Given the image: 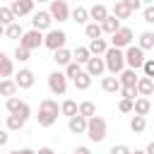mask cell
Wrapping results in <instances>:
<instances>
[{"label":"cell","mask_w":154,"mask_h":154,"mask_svg":"<svg viewBox=\"0 0 154 154\" xmlns=\"http://www.w3.org/2000/svg\"><path fill=\"white\" fill-rule=\"evenodd\" d=\"M58 113H60L58 101H55V99H43V101L38 103V116H36V120H38L41 128H51V125L58 120Z\"/></svg>","instance_id":"1"},{"label":"cell","mask_w":154,"mask_h":154,"mask_svg":"<svg viewBox=\"0 0 154 154\" xmlns=\"http://www.w3.org/2000/svg\"><path fill=\"white\" fill-rule=\"evenodd\" d=\"M103 65H106V72H111V77L120 75L125 70V53L108 46V51L103 53Z\"/></svg>","instance_id":"2"},{"label":"cell","mask_w":154,"mask_h":154,"mask_svg":"<svg viewBox=\"0 0 154 154\" xmlns=\"http://www.w3.org/2000/svg\"><path fill=\"white\" fill-rule=\"evenodd\" d=\"M106 130H108V125H106V120L101 116H94V118L87 120V137L91 142H103L106 140Z\"/></svg>","instance_id":"3"},{"label":"cell","mask_w":154,"mask_h":154,"mask_svg":"<svg viewBox=\"0 0 154 154\" xmlns=\"http://www.w3.org/2000/svg\"><path fill=\"white\" fill-rule=\"evenodd\" d=\"M65 43H67V34H65L63 29H51V31H46V36H43V46L51 48L53 53L60 51V48H65Z\"/></svg>","instance_id":"4"},{"label":"cell","mask_w":154,"mask_h":154,"mask_svg":"<svg viewBox=\"0 0 154 154\" xmlns=\"http://www.w3.org/2000/svg\"><path fill=\"white\" fill-rule=\"evenodd\" d=\"M5 108H7V113H10V116H19L22 120H26V118L31 116V106H29L26 101L17 99V96L7 99V101H5Z\"/></svg>","instance_id":"5"},{"label":"cell","mask_w":154,"mask_h":154,"mask_svg":"<svg viewBox=\"0 0 154 154\" xmlns=\"http://www.w3.org/2000/svg\"><path fill=\"white\" fill-rule=\"evenodd\" d=\"M132 29L130 26H120L113 36H111V48H118V51H125L128 46H132Z\"/></svg>","instance_id":"6"},{"label":"cell","mask_w":154,"mask_h":154,"mask_svg":"<svg viewBox=\"0 0 154 154\" xmlns=\"http://www.w3.org/2000/svg\"><path fill=\"white\" fill-rule=\"evenodd\" d=\"M123 53H125V65H128V70H135V72H137V67H142L144 60H147V58H144V51H140L135 43L128 46Z\"/></svg>","instance_id":"7"},{"label":"cell","mask_w":154,"mask_h":154,"mask_svg":"<svg viewBox=\"0 0 154 154\" xmlns=\"http://www.w3.org/2000/svg\"><path fill=\"white\" fill-rule=\"evenodd\" d=\"M48 89L55 96H65V91H67V77H65V72H60V70L51 72L48 75Z\"/></svg>","instance_id":"8"},{"label":"cell","mask_w":154,"mask_h":154,"mask_svg":"<svg viewBox=\"0 0 154 154\" xmlns=\"http://www.w3.org/2000/svg\"><path fill=\"white\" fill-rule=\"evenodd\" d=\"M48 14L51 19H58V22H67L70 19V5L65 0H53L48 5Z\"/></svg>","instance_id":"9"},{"label":"cell","mask_w":154,"mask_h":154,"mask_svg":"<svg viewBox=\"0 0 154 154\" xmlns=\"http://www.w3.org/2000/svg\"><path fill=\"white\" fill-rule=\"evenodd\" d=\"M19 46H22V48H26V51L41 48V46H43V34H41V31H36V29H29V31H24V36L19 38Z\"/></svg>","instance_id":"10"},{"label":"cell","mask_w":154,"mask_h":154,"mask_svg":"<svg viewBox=\"0 0 154 154\" xmlns=\"http://www.w3.org/2000/svg\"><path fill=\"white\" fill-rule=\"evenodd\" d=\"M31 24H34V29L36 31H51V24H53V19H51V14H48V10H38V12H34V17H31Z\"/></svg>","instance_id":"11"},{"label":"cell","mask_w":154,"mask_h":154,"mask_svg":"<svg viewBox=\"0 0 154 154\" xmlns=\"http://www.w3.org/2000/svg\"><path fill=\"white\" fill-rule=\"evenodd\" d=\"M7 7L12 10L14 19H19V17H24V14H34V2H31V0H12Z\"/></svg>","instance_id":"12"},{"label":"cell","mask_w":154,"mask_h":154,"mask_svg":"<svg viewBox=\"0 0 154 154\" xmlns=\"http://www.w3.org/2000/svg\"><path fill=\"white\" fill-rule=\"evenodd\" d=\"M12 79H14L17 89H31V87H34V82H36V77H34V72H31L29 67H22Z\"/></svg>","instance_id":"13"},{"label":"cell","mask_w":154,"mask_h":154,"mask_svg":"<svg viewBox=\"0 0 154 154\" xmlns=\"http://www.w3.org/2000/svg\"><path fill=\"white\" fill-rule=\"evenodd\" d=\"M84 72L89 75V77H101L103 72H106V65H103V58H89V63L84 65Z\"/></svg>","instance_id":"14"},{"label":"cell","mask_w":154,"mask_h":154,"mask_svg":"<svg viewBox=\"0 0 154 154\" xmlns=\"http://www.w3.org/2000/svg\"><path fill=\"white\" fill-rule=\"evenodd\" d=\"M137 79H140V75L135 72V70H123L120 75H118V82H120V89H135L137 87Z\"/></svg>","instance_id":"15"},{"label":"cell","mask_w":154,"mask_h":154,"mask_svg":"<svg viewBox=\"0 0 154 154\" xmlns=\"http://www.w3.org/2000/svg\"><path fill=\"white\" fill-rule=\"evenodd\" d=\"M12 75H14V63H12V58L0 51V79H12Z\"/></svg>","instance_id":"16"},{"label":"cell","mask_w":154,"mask_h":154,"mask_svg":"<svg viewBox=\"0 0 154 154\" xmlns=\"http://www.w3.org/2000/svg\"><path fill=\"white\" fill-rule=\"evenodd\" d=\"M67 130H70L72 135H87V118H82L79 113L72 116V118L67 120Z\"/></svg>","instance_id":"17"},{"label":"cell","mask_w":154,"mask_h":154,"mask_svg":"<svg viewBox=\"0 0 154 154\" xmlns=\"http://www.w3.org/2000/svg\"><path fill=\"white\" fill-rule=\"evenodd\" d=\"M87 51H89V55H94V58H103V53L108 51V43H106V38H96V41H89Z\"/></svg>","instance_id":"18"},{"label":"cell","mask_w":154,"mask_h":154,"mask_svg":"<svg viewBox=\"0 0 154 154\" xmlns=\"http://www.w3.org/2000/svg\"><path fill=\"white\" fill-rule=\"evenodd\" d=\"M135 89H137V96H144V99H147V96L154 94V79H149V77H140Z\"/></svg>","instance_id":"19"},{"label":"cell","mask_w":154,"mask_h":154,"mask_svg":"<svg viewBox=\"0 0 154 154\" xmlns=\"http://www.w3.org/2000/svg\"><path fill=\"white\" fill-rule=\"evenodd\" d=\"M152 111V101L149 99H144V96H137L135 99V103H132V113L135 116H142V118H147V113Z\"/></svg>","instance_id":"20"},{"label":"cell","mask_w":154,"mask_h":154,"mask_svg":"<svg viewBox=\"0 0 154 154\" xmlns=\"http://www.w3.org/2000/svg\"><path fill=\"white\" fill-rule=\"evenodd\" d=\"M106 17H108V7H106V5L96 2V5H91V7H89V19H94L96 24H101Z\"/></svg>","instance_id":"21"},{"label":"cell","mask_w":154,"mask_h":154,"mask_svg":"<svg viewBox=\"0 0 154 154\" xmlns=\"http://www.w3.org/2000/svg\"><path fill=\"white\" fill-rule=\"evenodd\" d=\"M70 19L72 22H77V24H89V10L84 7V5H77L75 10H70Z\"/></svg>","instance_id":"22"},{"label":"cell","mask_w":154,"mask_h":154,"mask_svg":"<svg viewBox=\"0 0 154 154\" xmlns=\"http://www.w3.org/2000/svg\"><path fill=\"white\" fill-rule=\"evenodd\" d=\"M120 26H123V24H120V22H118L113 14H108V17L101 22V31H103V34H108V36H113V34H116Z\"/></svg>","instance_id":"23"},{"label":"cell","mask_w":154,"mask_h":154,"mask_svg":"<svg viewBox=\"0 0 154 154\" xmlns=\"http://www.w3.org/2000/svg\"><path fill=\"white\" fill-rule=\"evenodd\" d=\"M137 48L140 51H152L154 48V31H142L137 38Z\"/></svg>","instance_id":"24"},{"label":"cell","mask_w":154,"mask_h":154,"mask_svg":"<svg viewBox=\"0 0 154 154\" xmlns=\"http://www.w3.org/2000/svg\"><path fill=\"white\" fill-rule=\"evenodd\" d=\"M89 51H87V46H77L75 51H72V63H77V65H87L89 63Z\"/></svg>","instance_id":"25"},{"label":"cell","mask_w":154,"mask_h":154,"mask_svg":"<svg viewBox=\"0 0 154 154\" xmlns=\"http://www.w3.org/2000/svg\"><path fill=\"white\" fill-rule=\"evenodd\" d=\"M53 60H55V65H63V67H67V65L72 63V51H67V48H60V51H55V53H53Z\"/></svg>","instance_id":"26"},{"label":"cell","mask_w":154,"mask_h":154,"mask_svg":"<svg viewBox=\"0 0 154 154\" xmlns=\"http://www.w3.org/2000/svg\"><path fill=\"white\" fill-rule=\"evenodd\" d=\"M77 113L82 116V118H94L96 116V106H94V101H82V103H77Z\"/></svg>","instance_id":"27"},{"label":"cell","mask_w":154,"mask_h":154,"mask_svg":"<svg viewBox=\"0 0 154 154\" xmlns=\"http://www.w3.org/2000/svg\"><path fill=\"white\" fill-rule=\"evenodd\" d=\"M101 89L108 91V94H118V91H120V82H118V77H103V79H101Z\"/></svg>","instance_id":"28"},{"label":"cell","mask_w":154,"mask_h":154,"mask_svg":"<svg viewBox=\"0 0 154 154\" xmlns=\"http://www.w3.org/2000/svg\"><path fill=\"white\" fill-rule=\"evenodd\" d=\"M14 94H17V84H14V79H0V96L12 99Z\"/></svg>","instance_id":"29"},{"label":"cell","mask_w":154,"mask_h":154,"mask_svg":"<svg viewBox=\"0 0 154 154\" xmlns=\"http://www.w3.org/2000/svg\"><path fill=\"white\" fill-rule=\"evenodd\" d=\"M130 14H132V12H130V7L125 5V0H120V2L113 5V17H116L118 22H120V19H128Z\"/></svg>","instance_id":"30"},{"label":"cell","mask_w":154,"mask_h":154,"mask_svg":"<svg viewBox=\"0 0 154 154\" xmlns=\"http://www.w3.org/2000/svg\"><path fill=\"white\" fill-rule=\"evenodd\" d=\"M101 24H96V22H89L87 26H84V36L89 38V41H96V38H101Z\"/></svg>","instance_id":"31"},{"label":"cell","mask_w":154,"mask_h":154,"mask_svg":"<svg viewBox=\"0 0 154 154\" xmlns=\"http://www.w3.org/2000/svg\"><path fill=\"white\" fill-rule=\"evenodd\" d=\"M72 82H75V89H79V91H84V89H89V87H91V77H89L84 70H82Z\"/></svg>","instance_id":"32"},{"label":"cell","mask_w":154,"mask_h":154,"mask_svg":"<svg viewBox=\"0 0 154 154\" xmlns=\"http://www.w3.org/2000/svg\"><path fill=\"white\" fill-rule=\"evenodd\" d=\"M60 113H63V116H67V120H70L72 116H77V101L65 99V101L60 103Z\"/></svg>","instance_id":"33"},{"label":"cell","mask_w":154,"mask_h":154,"mask_svg":"<svg viewBox=\"0 0 154 154\" xmlns=\"http://www.w3.org/2000/svg\"><path fill=\"white\" fill-rule=\"evenodd\" d=\"M130 130H132L135 135L144 132V130H147V118H142V116H132V118H130Z\"/></svg>","instance_id":"34"},{"label":"cell","mask_w":154,"mask_h":154,"mask_svg":"<svg viewBox=\"0 0 154 154\" xmlns=\"http://www.w3.org/2000/svg\"><path fill=\"white\" fill-rule=\"evenodd\" d=\"M5 36H7V38H22V36H24V29H22V24H19V22H14V24L5 26Z\"/></svg>","instance_id":"35"},{"label":"cell","mask_w":154,"mask_h":154,"mask_svg":"<svg viewBox=\"0 0 154 154\" xmlns=\"http://www.w3.org/2000/svg\"><path fill=\"white\" fill-rule=\"evenodd\" d=\"M26 120H22L19 116H7V132H19L24 128Z\"/></svg>","instance_id":"36"},{"label":"cell","mask_w":154,"mask_h":154,"mask_svg":"<svg viewBox=\"0 0 154 154\" xmlns=\"http://www.w3.org/2000/svg\"><path fill=\"white\" fill-rule=\"evenodd\" d=\"M17 19H14V14H12V10L10 7H0V24L2 26H10V24H14Z\"/></svg>","instance_id":"37"},{"label":"cell","mask_w":154,"mask_h":154,"mask_svg":"<svg viewBox=\"0 0 154 154\" xmlns=\"http://www.w3.org/2000/svg\"><path fill=\"white\" fill-rule=\"evenodd\" d=\"M79 72H82V65H77V63H70V65L65 67V77H67V79H75Z\"/></svg>","instance_id":"38"},{"label":"cell","mask_w":154,"mask_h":154,"mask_svg":"<svg viewBox=\"0 0 154 154\" xmlns=\"http://www.w3.org/2000/svg\"><path fill=\"white\" fill-rule=\"evenodd\" d=\"M142 77H149V79H154V58H147L144 60V65H142Z\"/></svg>","instance_id":"39"},{"label":"cell","mask_w":154,"mask_h":154,"mask_svg":"<svg viewBox=\"0 0 154 154\" xmlns=\"http://www.w3.org/2000/svg\"><path fill=\"white\" fill-rule=\"evenodd\" d=\"M14 58H17L19 63H26V60L31 58V51H26V48H22V46H17V48H14Z\"/></svg>","instance_id":"40"},{"label":"cell","mask_w":154,"mask_h":154,"mask_svg":"<svg viewBox=\"0 0 154 154\" xmlns=\"http://www.w3.org/2000/svg\"><path fill=\"white\" fill-rule=\"evenodd\" d=\"M142 17H144V22H147V24H154V5H144Z\"/></svg>","instance_id":"41"},{"label":"cell","mask_w":154,"mask_h":154,"mask_svg":"<svg viewBox=\"0 0 154 154\" xmlns=\"http://www.w3.org/2000/svg\"><path fill=\"white\" fill-rule=\"evenodd\" d=\"M108 154H132V149H130L128 144H113Z\"/></svg>","instance_id":"42"},{"label":"cell","mask_w":154,"mask_h":154,"mask_svg":"<svg viewBox=\"0 0 154 154\" xmlns=\"http://www.w3.org/2000/svg\"><path fill=\"white\" fill-rule=\"evenodd\" d=\"M132 103H135V101H128V99H120V103H118V108H120V113H132Z\"/></svg>","instance_id":"43"},{"label":"cell","mask_w":154,"mask_h":154,"mask_svg":"<svg viewBox=\"0 0 154 154\" xmlns=\"http://www.w3.org/2000/svg\"><path fill=\"white\" fill-rule=\"evenodd\" d=\"M120 96H123V99H128V101H135L137 89H120Z\"/></svg>","instance_id":"44"},{"label":"cell","mask_w":154,"mask_h":154,"mask_svg":"<svg viewBox=\"0 0 154 154\" xmlns=\"http://www.w3.org/2000/svg\"><path fill=\"white\" fill-rule=\"evenodd\" d=\"M125 5L130 7V12H135V10H140V7H142V2H140V0H125Z\"/></svg>","instance_id":"45"},{"label":"cell","mask_w":154,"mask_h":154,"mask_svg":"<svg viewBox=\"0 0 154 154\" xmlns=\"http://www.w3.org/2000/svg\"><path fill=\"white\" fill-rule=\"evenodd\" d=\"M10 142V135H7V130H0V147H5Z\"/></svg>","instance_id":"46"},{"label":"cell","mask_w":154,"mask_h":154,"mask_svg":"<svg viewBox=\"0 0 154 154\" xmlns=\"http://www.w3.org/2000/svg\"><path fill=\"white\" fill-rule=\"evenodd\" d=\"M72 154H91V149H89V147H84V144H82V147H77V149H75V152H72Z\"/></svg>","instance_id":"47"},{"label":"cell","mask_w":154,"mask_h":154,"mask_svg":"<svg viewBox=\"0 0 154 154\" xmlns=\"http://www.w3.org/2000/svg\"><path fill=\"white\" fill-rule=\"evenodd\" d=\"M36 154H55V152H53V149H51V147H41V149H38V152H36Z\"/></svg>","instance_id":"48"},{"label":"cell","mask_w":154,"mask_h":154,"mask_svg":"<svg viewBox=\"0 0 154 154\" xmlns=\"http://www.w3.org/2000/svg\"><path fill=\"white\" fill-rule=\"evenodd\" d=\"M17 154H36V152L29 149V147H24V149H17Z\"/></svg>","instance_id":"49"},{"label":"cell","mask_w":154,"mask_h":154,"mask_svg":"<svg viewBox=\"0 0 154 154\" xmlns=\"http://www.w3.org/2000/svg\"><path fill=\"white\" fill-rule=\"evenodd\" d=\"M144 154H154V142H149V144H147V149H144Z\"/></svg>","instance_id":"50"},{"label":"cell","mask_w":154,"mask_h":154,"mask_svg":"<svg viewBox=\"0 0 154 154\" xmlns=\"http://www.w3.org/2000/svg\"><path fill=\"white\" fill-rule=\"evenodd\" d=\"M132 154H144V149H135V152H132Z\"/></svg>","instance_id":"51"},{"label":"cell","mask_w":154,"mask_h":154,"mask_svg":"<svg viewBox=\"0 0 154 154\" xmlns=\"http://www.w3.org/2000/svg\"><path fill=\"white\" fill-rule=\"evenodd\" d=\"M0 36H5V26L2 24H0Z\"/></svg>","instance_id":"52"},{"label":"cell","mask_w":154,"mask_h":154,"mask_svg":"<svg viewBox=\"0 0 154 154\" xmlns=\"http://www.w3.org/2000/svg\"><path fill=\"white\" fill-rule=\"evenodd\" d=\"M10 154H17V149H12V152H10Z\"/></svg>","instance_id":"53"},{"label":"cell","mask_w":154,"mask_h":154,"mask_svg":"<svg viewBox=\"0 0 154 154\" xmlns=\"http://www.w3.org/2000/svg\"><path fill=\"white\" fill-rule=\"evenodd\" d=\"M152 96H154V94H152Z\"/></svg>","instance_id":"54"}]
</instances>
